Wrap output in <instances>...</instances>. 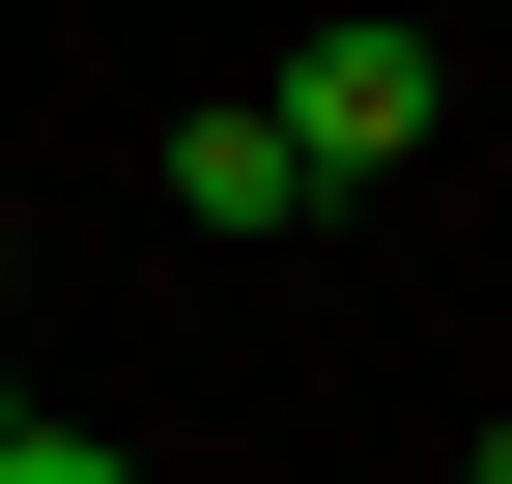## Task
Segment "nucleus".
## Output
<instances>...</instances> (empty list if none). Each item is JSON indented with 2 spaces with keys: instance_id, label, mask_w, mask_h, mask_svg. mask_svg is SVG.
<instances>
[{
  "instance_id": "nucleus-1",
  "label": "nucleus",
  "mask_w": 512,
  "mask_h": 484,
  "mask_svg": "<svg viewBox=\"0 0 512 484\" xmlns=\"http://www.w3.org/2000/svg\"><path fill=\"white\" fill-rule=\"evenodd\" d=\"M313 200H342V171L285 143V86H228V114H171V228H228V257H256V228H313Z\"/></svg>"
},
{
  "instance_id": "nucleus-2",
  "label": "nucleus",
  "mask_w": 512,
  "mask_h": 484,
  "mask_svg": "<svg viewBox=\"0 0 512 484\" xmlns=\"http://www.w3.org/2000/svg\"><path fill=\"white\" fill-rule=\"evenodd\" d=\"M285 143L313 171H427V29H313L285 57Z\"/></svg>"
},
{
  "instance_id": "nucleus-3",
  "label": "nucleus",
  "mask_w": 512,
  "mask_h": 484,
  "mask_svg": "<svg viewBox=\"0 0 512 484\" xmlns=\"http://www.w3.org/2000/svg\"><path fill=\"white\" fill-rule=\"evenodd\" d=\"M0 484H143V456H114V428H29V456H0Z\"/></svg>"
},
{
  "instance_id": "nucleus-4",
  "label": "nucleus",
  "mask_w": 512,
  "mask_h": 484,
  "mask_svg": "<svg viewBox=\"0 0 512 484\" xmlns=\"http://www.w3.org/2000/svg\"><path fill=\"white\" fill-rule=\"evenodd\" d=\"M456 484H512V428H484V456H456Z\"/></svg>"
}]
</instances>
